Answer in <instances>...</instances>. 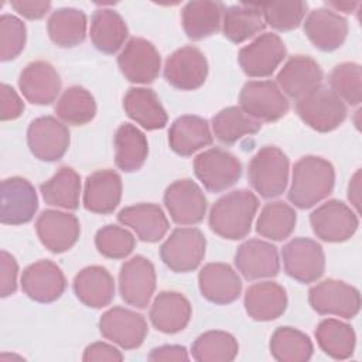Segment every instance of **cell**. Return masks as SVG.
I'll return each mask as SVG.
<instances>
[{"label": "cell", "instance_id": "9c48e42d", "mask_svg": "<svg viewBox=\"0 0 362 362\" xmlns=\"http://www.w3.org/2000/svg\"><path fill=\"white\" fill-rule=\"evenodd\" d=\"M286 273L300 281H317L325 270V255L321 245L308 238H294L281 249Z\"/></svg>", "mask_w": 362, "mask_h": 362}, {"label": "cell", "instance_id": "52a82bcc", "mask_svg": "<svg viewBox=\"0 0 362 362\" xmlns=\"http://www.w3.org/2000/svg\"><path fill=\"white\" fill-rule=\"evenodd\" d=\"M194 173L209 192H222L238 182L242 164L232 153L212 147L194 158Z\"/></svg>", "mask_w": 362, "mask_h": 362}, {"label": "cell", "instance_id": "603a6c76", "mask_svg": "<svg viewBox=\"0 0 362 362\" xmlns=\"http://www.w3.org/2000/svg\"><path fill=\"white\" fill-rule=\"evenodd\" d=\"M304 33L315 48L329 52L344 44L348 34V21L334 10L320 7L308 13L304 21Z\"/></svg>", "mask_w": 362, "mask_h": 362}, {"label": "cell", "instance_id": "1f68e13d", "mask_svg": "<svg viewBox=\"0 0 362 362\" xmlns=\"http://www.w3.org/2000/svg\"><path fill=\"white\" fill-rule=\"evenodd\" d=\"M126 115L146 130L163 129L167 124V112L158 96L148 88H130L123 98Z\"/></svg>", "mask_w": 362, "mask_h": 362}, {"label": "cell", "instance_id": "db71d44e", "mask_svg": "<svg viewBox=\"0 0 362 362\" xmlns=\"http://www.w3.org/2000/svg\"><path fill=\"white\" fill-rule=\"evenodd\" d=\"M148 361L160 362V361H188L189 356L187 354L185 346L182 345H163L151 349L148 354Z\"/></svg>", "mask_w": 362, "mask_h": 362}, {"label": "cell", "instance_id": "836d02e7", "mask_svg": "<svg viewBox=\"0 0 362 362\" xmlns=\"http://www.w3.org/2000/svg\"><path fill=\"white\" fill-rule=\"evenodd\" d=\"M115 161L124 173H133L143 167L147 154L148 143L141 130L134 124L123 123L115 133Z\"/></svg>", "mask_w": 362, "mask_h": 362}, {"label": "cell", "instance_id": "8992f818", "mask_svg": "<svg viewBox=\"0 0 362 362\" xmlns=\"http://www.w3.org/2000/svg\"><path fill=\"white\" fill-rule=\"evenodd\" d=\"M240 109L257 122H276L290 109L288 99L272 81H249L239 93Z\"/></svg>", "mask_w": 362, "mask_h": 362}, {"label": "cell", "instance_id": "bcb514c9", "mask_svg": "<svg viewBox=\"0 0 362 362\" xmlns=\"http://www.w3.org/2000/svg\"><path fill=\"white\" fill-rule=\"evenodd\" d=\"M259 8L263 14L264 23L279 31H290L297 28L307 13L308 4L305 1H279L262 3Z\"/></svg>", "mask_w": 362, "mask_h": 362}, {"label": "cell", "instance_id": "4dcf8cb0", "mask_svg": "<svg viewBox=\"0 0 362 362\" xmlns=\"http://www.w3.org/2000/svg\"><path fill=\"white\" fill-rule=\"evenodd\" d=\"M243 303L250 318L256 321H272L286 311L287 294L274 281H260L249 286Z\"/></svg>", "mask_w": 362, "mask_h": 362}, {"label": "cell", "instance_id": "b9f144b4", "mask_svg": "<svg viewBox=\"0 0 362 362\" xmlns=\"http://www.w3.org/2000/svg\"><path fill=\"white\" fill-rule=\"evenodd\" d=\"M55 113L66 124L83 126L93 120L96 102L88 89L78 85L69 86L58 99Z\"/></svg>", "mask_w": 362, "mask_h": 362}, {"label": "cell", "instance_id": "cb8c5ba5", "mask_svg": "<svg viewBox=\"0 0 362 362\" xmlns=\"http://www.w3.org/2000/svg\"><path fill=\"white\" fill-rule=\"evenodd\" d=\"M322 69L315 59L307 55H294L287 59L277 74L281 92L293 99H300L322 82Z\"/></svg>", "mask_w": 362, "mask_h": 362}, {"label": "cell", "instance_id": "ba28073f", "mask_svg": "<svg viewBox=\"0 0 362 362\" xmlns=\"http://www.w3.org/2000/svg\"><path fill=\"white\" fill-rule=\"evenodd\" d=\"M308 301L321 315L354 318L361 310L359 290L345 281L327 279L308 291Z\"/></svg>", "mask_w": 362, "mask_h": 362}, {"label": "cell", "instance_id": "6da1fadb", "mask_svg": "<svg viewBox=\"0 0 362 362\" xmlns=\"http://www.w3.org/2000/svg\"><path fill=\"white\" fill-rule=\"evenodd\" d=\"M334 184L335 170L328 160L304 156L294 164L287 198L294 206L307 209L327 198L332 192Z\"/></svg>", "mask_w": 362, "mask_h": 362}, {"label": "cell", "instance_id": "ee69618b", "mask_svg": "<svg viewBox=\"0 0 362 362\" xmlns=\"http://www.w3.org/2000/svg\"><path fill=\"white\" fill-rule=\"evenodd\" d=\"M238 352V341L225 331L204 332L191 346L192 358L197 362H230L236 358Z\"/></svg>", "mask_w": 362, "mask_h": 362}, {"label": "cell", "instance_id": "c3c4849f", "mask_svg": "<svg viewBox=\"0 0 362 362\" xmlns=\"http://www.w3.org/2000/svg\"><path fill=\"white\" fill-rule=\"evenodd\" d=\"M27 40L25 24L13 14L0 17V59L11 61L24 49Z\"/></svg>", "mask_w": 362, "mask_h": 362}, {"label": "cell", "instance_id": "e0dca14e", "mask_svg": "<svg viewBox=\"0 0 362 362\" xmlns=\"http://www.w3.org/2000/svg\"><path fill=\"white\" fill-rule=\"evenodd\" d=\"M100 334L123 349L139 348L148 332L144 317L124 307H113L99 320Z\"/></svg>", "mask_w": 362, "mask_h": 362}, {"label": "cell", "instance_id": "d4e9b609", "mask_svg": "<svg viewBox=\"0 0 362 362\" xmlns=\"http://www.w3.org/2000/svg\"><path fill=\"white\" fill-rule=\"evenodd\" d=\"M122 199V178L113 170H98L88 175L83 188L85 209L107 215L112 214Z\"/></svg>", "mask_w": 362, "mask_h": 362}, {"label": "cell", "instance_id": "816d5d0a", "mask_svg": "<svg viewBox=\"0 0 362 362\" xmlns=\"http://www.w3.org/2000/svg\"><path fill=\"white\" fill-rule=\"evenodd\" d=\"M123 354L110 344L106 342H93L86 346L82 359L85 362L93 361H123Z\"/></svg>", "mask_w": 362, "mask_h": 362}, {"label": "cell", "instance_id": "7c38bea8", "mask_svg": "<svg viewBox=\"0 0 362 362\" xmlns=\"http://www.w3.org/2000/svg\"><path fill=\"white\" fill-rule=\"evenodd\" d=\"M30 151L41 161H57L69 148L71 136L68 127L54 116L34 119L27 129Z\"/></svg>", "mask_w": 362, "mask_h": 362}, {"label": "cell", "instance_id": "7dc6e473", "mask_svg": "<svg viewBox=\"0 0 362 362\" xmlns=\"http://www.w3.org/2000/svg\"><path fill=\"white\" fill-rule=\"evenodd\" d=\"M95 245L100 255L109 259L127 257L134 246V236L124 228L117 225H106L96 232Z\"/></svg>", "mask_w": 362, "mask_h": 362}, {"label": "cell", "instance_id": "d6a6232c", "mask_svg": "<svg viewBox=\"0 0 362 362\" xmlns=\"http://www.w3.org/2000/svg\"><path fill=\"white\" fill-rule=\"evenodd\" d=\"M226 7L221 1H189L184 6L181 21L188 38L198 41L215 34L222 24Z\"/></svg>", "mask_w": 362, "mask_h": 362}, {"label": "cell", "instance_id": "83f0119b", "mask_svg": "<svg viewBox=\"0 0 362 362\" xmlns=\"http://www.w3.org/2000/svg\"><path fill=\"white\" fill-rule=\"evenodd\" d=\"M117 221L132 228L143 242H158L170 228L168 219L157 204H136L123 208L117 214Z\"/></svg>", "mask_w": 362, "mask_h": 362}, {"label": "cell", "instance_id": "11a10c76", "mask_svg": "<svg viewBox=\"0 0 362 362\" xmlns=\"http://www.w3.org/2000/svg\"><path fill=\"white\" fill-rule=\"evenodd\" d=\"M348 199L351 201L352 206L359 211L361 206V170L352 175L349 185H348Z\"/></svg>", "mask_w": 362, "mask_h": 362}, {"label": "cell", "instance_id": "44dd1931", "mask_svg": "<svg viewBox=\"0 0 362 362\" xmlns=\"http://www.w3.org/2000/svg\"><path fill=\"white\" fill-rule=\"evenodd\" d=\"M235 264L246 280L274 277L280 270L277 247L266 240L249 239L238 247Z\"/></svg>", "mask_w": 362, "mask_h": 362}, {"label": "cell", "instance_id": "7a4b0ae2", "mask_svg": "<svg viewBox=\"0 0 362 362\" xmlns=\"http://www.w3.org/2000/svg\"><path fill=\"white\" fill-rule=\"evenodd\" d=\"M259 208L257 197L249 189H235L221 197L211 208L209 226L223 239L238 240L249 235Z\"/></svg>", "mask_w": 362, "mask_h": 362}, {"label": "cell", "instance_id": "7402d4cb", "mask_svg": "<svg viewBox=\"0 0 362 362\" xmlns=\"http://www.w3.org/2000/svg\"><path fill=\"white\" fill-rule=\"evenodd\" d=\"M18 88L30 103L49 105L59 95L61 78L49 62L34 61L21 71Z\"/></svg>", "mask_w": 362, "mask_h": 362}, {"label": "cell", "instance_id": "d590c367", "mask_svg": "<svg viewBox=\"0 0 362 362\" xmlns=\"http://www.w3.org/2000/svg\"><path fill=\"white\" fill-rule=\"evenodd\" d=\"M127 25L112 8H99L90 20V40L96 49L105 54L117 52L127 38Z\"/></svg>", "mask_w": 362, "mask_h": 362}, {"label": "cell", "instance_id": "ffe728a7", "mask_svg": "<svg viewBox=\"0 0 362 362\" xmlns=\"http://www.w3.org/2000/svg\"><path fill=\"white\" fill-rule=\"evenodd\" d=\"M66 287V280L51 260H38L27 266L21 276L23 291L34 301L52 303L58 300Z\"/></svg>", "mask_w": 362, "mask_h": 362}, {"label": "cell", "instance_id": "4316f807", "mask_svg": "<svg viewBox=\"0 0 362 362\" xmlns=\"http://www.w3.org/2000/svg\"><path fill=\"white\" fill-rule=\"evenodd\" d=\"M191 314V304L184 294L178 291H161L154 298L148 317L157 331L177 334L188 325Z\"/></svg>", "mask_w": 362, "mask_h": 362}, {"label": "cell", "instance_id": "9f6ffc18", "mask_svg": "<svg viewBox=\"0 0 362 362\" xmlns=\"http://www.w3.org/2000/svg\"><path fill=\"white\" fill-rule=\"evenodd\" d=\"M327 6H328V8L332 7L335 10L344 11V13H352L355 10V7L359 6V3L358 1H327Z\"/></svg>", "mask_w": 362, "mask_h": 362}, {"label": "cell", "instance_id": "ac0fdd59", "mask_svg": "<svg viewBox=\"0 0 362 362\" xmlns=\"http://www.w3.org/2000/svg\"><path fill=\"white\" fill-rule=\"evenodd\" d=\"M164 205L177 225H197L206 212L202 189L189 178L177 180L164 192Z\"/></svg>", "mask_w": 362, "mask_h": 362}, {"label": "cell", "instance_id": "f5cc1de1", "mask_svg": "<svg viewBox=\"0 0 362 362\" xmlns=\"http://www.w3.org/2000/svg\"><path fill=\"white\" fill-rule=\"evenodd\" d=\"M11 7L28 20L42 18L51 8L49 1H11Z\"/></svg>", "mask_w": 362, "mask_h": 362}, {"label": "cell", "instance_id": "8d00e7d4", "mask_svg": "<svg viewBox=\"0 0 362 362\" xmlns=\"http://www.w3.org/2000/svg\"><path fill=\"white\" fill-rule=\"evenodd\" d=\"M47 30L51 41L58 47H76L86 37V16L78 8H58L48 18Z\"/></svg>", "mask_w": 362, "mask_h": 362}, {"label": "cell", "instance_id": "5bb4252c", "mask_svg": "<svg viewBox=\"0 0 362 362\" xmlns=\"http://www.w3.org/2000/svg\"><path fill=\"white\" fill-rule=\"evenodd\" d=\"M208 76V61L201 49L185 45L175 49L165 61L164 78L180 90H194L204 85Z\"/></svg>", "mask_w": 362, "mask_h": 362}, {"label": "cell", "instance_id": "f546056e", "mask_svg": "<svg viewBox=\"0 0 362 362\" xmlns=\"http://www.w3.org/2000/svg\"><path fill=\"white\" fill-rule=\"evenodd\" d=\"M74 293L86 307H106L115 297L113 276L102 266H88L75 276Z\"/></svg>", "mask_w": 362, "mask_h": 362}, {"label": "cell", "instance_id": "2e32d148", "mask_svg": "<svg viewBox=\"0 0 362 362\" xmlns=\"http://www.w3.org/2000/svg\"><path fill=\"white\" fill-rule=\"evenodd\" d=\"M117 65L129 82L150 83L158 76L161 57L153 42L134 37L123 47L117 57Z\"/></svg>", "mask_w": 362, "mask_h": 362}, {"label": "cell", "instance_id": "3957f363", "mask_svg": "<svg viewBox=\"0 0 362 362\" xmlns=\"http://www.w3.org/2000/svg\"><path fill=\"white\" fill-rule=\"evenodd\" d=\"M296 110L311 129L327 133L335 130L346 117L345 102L328 86H317L297 99Z\"/></svg>", "mask_w": 362, "mask_h": 362}, {"label": "cell", "instance_id": "f1b7e54d", "mask_svg": "<svg viewBox=\"0 0 362 362\" xmlns=\"http://www.w3.org/2000/svg\"><path fill=\"white\" fill-rule=\"evenodd\" d=\"M208 120L194 115L177 117L168 130V143L174 153L189 157L198 150L212 144Z\"/></svg>", "mask_w": 362, "mask_h": 362}, {"label": "cell", "instance_id": "681fc988", "mask_svg": "<svg viewBox=\"0 0 362 362\" xmlns=\"http://www.w3.org/2000/svg\"><path fill=\"white\" fill-rule=\"evenodd\" d=\"M18 264L6 250L0 252V296L8 297L17 290Z\"/></svg>", "mask_w": 362, "mask_h": 362}, {"label": "cell", "instance_id": "f6af8a7d", "mask_svg": "<svg viewBox=\"0 0 362 362\" xmlns=\"http://www.w3.org/2000/svg\"><path fill=\"white\" fill-rule=\"evenodd\" d=\"M331 89L348 105L356 106L362 100V69L356 62H342L329 74Z\"/></svg>", "mask_w": 362, "mask_h": 362}, {"label": "cell", "instance_id": "f35d334b", "mask_svg": "<svg viewBox=\"0 0 362 362\" xmlns=\"http://www.w3.org/2000/svg\"><path fill=\"white\" fill-rule=\"evenodd\" d=\"M315 339L328 356L342 361L352 356L356 335L349 324L337 318H327L317 325Z\"/></svg>", "mask_w": 362, "mask_h": 362}, {"label": "cell", "instance_id": "7bdbcfd3", "mask_svg": "<svg viewBox=\"0 0 362 362\" xmlns=\"http://www.w3.org/2000/svg\"><path fill=\"white\" fill-rule=\"evenodd\" d=\"M296 222V211L283 201H274L266 204L260 211L256 232L270 240H284L293 233Z\"/></svg>", "mask_w": 362, "mask_h": 362}, {"label": "cell", "instance_id": "d6986e66", "mask_svg": "<svg viewBox=\"0 0 362 362\" xmlns=\"http://www.w3.org/2000/svg\"><path fill=\"white\" fill-rule=\"evenodd\" d=\"M35 230L41 243L49 252L64 253L76 243L81 235V225L72 214L47 209L37 218Z\"/></svg>", "mask_w": 362, "mask_h": 362}, {"label": "cell", "instance_id": "4fadbf2b", "mask_svg": "<svg viewBox=\"0 0 362 362\" xmlns=\"http://www.w3.org/2000/svg\"><path fill=\"white\" fill-rule=\"evenodd\" d=\"M283 40L273 33H264L245 45L238 55L239 65L247 76H270L286 58Z\"/></svg>", "mask_w": 362, "mask_h": 362}, {"label": "cell", "instance_id": "30bf717a", "mask_svg": "<svg viewBox=\"0 0 362 362\" xmlns=\"http://www.w3.org/2000/svg\"><path fill=\"white\" fill-rule=\"evenodd\" d=\"M310 223L317 238L324 242L338 243L354 236L359 221L356 212L346 204L338 199H329L311 212Z\"/></svg>", "mask_w": 362, "mask_h": 362}, {"label": "cell", "instance_id": "60d3db41", "mask_svg": "<svg viewBox=\"0 0 362 362\" xmlns=\"http://www.w3.org/2000/svg\"><path fill=\"white\" fill-rule=\"evenodd\" d=\"M270 354L279 362H305L313 356V342L293 327H279L270 338Z\"/></svg>", "mask_w": 362, "mask_h": 362}, {"label": "cell", "instance_id": "e575fe53", "mask_svg": "<svg viewBox=\"0 0 362 362\" xmlns=\"http://www.w3.org/2000/svg\"><path fill=\"white\" fill-rule=\"evenodd\" d=\"M266 23L263 14L259 8V4L242 3L226 7L222 18V31L223 35L235 42H243L260 31H263Z\"/></svg>", "mask_w": 362, "mask_h": 362}, {"label": "cell", "instance_id": "5b68a950", "mask_svg": "<svg viewBox=\"0 0 362 362\" xmlns=\"http://www.w3.org/2000/svg\"><path fill=\"white\" fill-rule=\"evenodd\" d=\"M206 249V239L198 228H177L160 247L163 263L175 273L195 270Z\"/></svg>", "mask_w": 362, "mask_h": 362}, {"label": "cell", "instance_id": "9a60e30c", "mask_svg": "<svg viewBox=\"0 0 362 362\" xmlns=\"http://www.w3.org/2000/svg\"><path fill=\"white\" fill-rule=\"evenodd\" d=\"M156 290V270L144 256H134L124 262L119 273V291L126 304L146 308Z\"/></svg>", "mask_w": 362, "mask_h": 362}, {"label": "cell", "instance_id": "484cf974", "mask_svg": "<svg viewBox=\"0 0 362 362\" xmlns=\"http://www.w3.org/2000/svg\"><path fill=\"white\" fill-rule=\"evenodd\" d=\"M202 297L215 304H230L240 296L242 281L226 263H208L198 274Z\"/></svg>", "mask_w": 362, "mask_h": 362}, {"label": "cell", "instance_id": "8fae6325", "mask_svg": "<svg viewBox=\"0 0 362 362\" xmlns=\"http://www.w3.org/2000/svg\"><path fill=\"white\" fill-rule=\"evenodd\" d=\"M0 221L4 225L30 222L37 209L38 198L34 185L23 177H10L0 185Z\"/></svg>", "mask_w": 362, "mask_h": 362}, {"label": "cell", "instance_id": "277c9868", "mask_svg": "<svg viewBox=\"0 0 362 362\" xmlns=\"http://www.w3.org/2000/svg\"><path fill=\"white\" fill-rule=\"evenodd\" d=\"M288 167V158L279 147L264 146L249 163V182L263 198H276L286 191Z\"/></svg>", "mask_w": 362, "mask_h": 362}, {"label": "cell", "instance_id": "ab89813d", "mask_svg": "<svg viewBox=\"0 0 362 362\" xmlns=\"http://www.w3.org/2000/svg\"><path fill=\"white\" fill-rule=\"evenodd\" d=\"M260 129V122L246 115L240 106L225 107L212 117L214 134L223 144H233L245 136L257 133Z\"/></svg>", "mask_w": 362, "mask_h": 362}, {"label": "cell", "instance_id": "f907efd6", "mask_svg": "<svg viewBox=\"0 0 362 362\" xmlns=\"http://www.w3.org/2000/svg\"><path fill=\"white\" fill-rule=\"evenodd\" d=\"M0 99H1L0 117L3 122L14 120L21 116V113L24 110V102L10 85L1 83Z\"/></svg>", "mask_w": 362, "mask_h": 362}, {"label": "cell", "instance_id": "74e56055", "mask_svg": "<svg viewBox=\"0 0 362 362\" xmlns=\"http://www.w3.org/2000/svg\"><path fill=\"white\" fill-rule=\"evenodd\" d=\"M45 204L62 209H76L79 206L81 177L71 167H61L48 181L40 185Z\"/></svg>", "mask_w": 362, "mask_h": 362}]
</instances>
